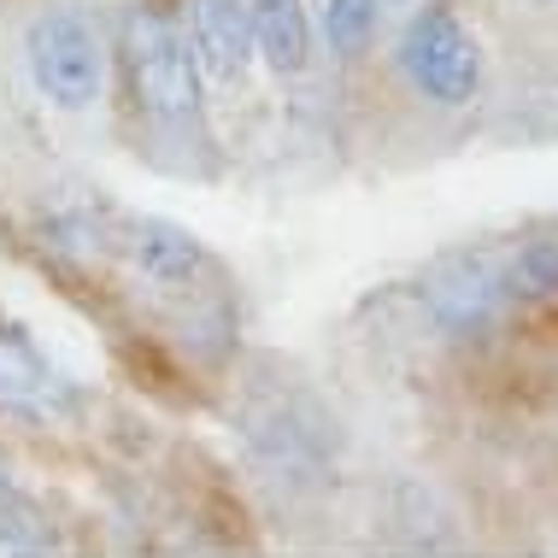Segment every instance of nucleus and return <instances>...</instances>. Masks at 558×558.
Masks as SVG:
<instances>
[{
    "label": "nucleus",
    "mask_w": 558,
    "mask_h": 558,
    "mask_svg": "<svg viewBox=\"0 0 558 558\" xmlns=\"http://www.w3.org/2000/svg\"><path fill=\"white\" fill-rule=\"evenodd\" d=\"M395 59H400L405 83H412L417 95H429L435 107H464L482 83V53H476L471 29L441 7H424L400 29Z\"/></svg>",
    "instance_id": "4"
},
{
    "label": "nucleus",
    "mask_w": 558,
    "mask_h": 558,
    "mask_svg": "<svg viewBox=\"0 0 558 558\" xmlns=\"http://www.w3.org/2000/svg\"><path fill=\"white\" fill-rule=\"evenodd\" d=\"M189 48L206 77L235 83L253 59V19L247 0H189Z\"/></svg>",
    "instance_id": "7"
},
{
    "label": "nucleus",
    "mask_w": 558,
    "mask_h": 558,
    "mask_svg": "<svg viewBox=\"0 0 558 558\" xmlns=\"http://www.w3.org/2000/svg\"><path fill=\"white\" fill-rule=\"evenodd\" d=\"M247 19H253V53H265V65L277 71V77L306 71L312 19H306L300 0H247Z\"/></svg>",
    "instance_id": "8"
},
{
    "label": "nucleus",
    "mask_w": 558,
    "mask_h": 558,
    "mask_svg": "<svg viewBox=\"0 0 558 558\" xmlns=\"http://www.w3.org/2000/svg\"><path fill=\"white\" fill-rule=\"evenodd\" d=\"M100 247L130 270L135 282H147V294H159L165 306H177L189 318L194 336H206L201 347L218 353L230 336V277L223 265L206 253V241L183 230L171 218H147V213H112L100 218Z\"/></svg>",
    "instance_id": "1"
},
{
    "label": "nucleus",
    "mask_w": 558,
    "mask_h": 558,
    "mask_svg": "<svg viewBox=\"0 0 558 558\" xmlns=\"http://www.w3.org/2000/svg\"><path fill=\"white\" fill-rule=\"evenodd\" d=\"M29 77L36 88L65 112H83L100 100V83H107V48H100L95 24L83 12H41L29 24Z\"/></svg>",
    "instance_id": "3"
},
{
    "label": "nucleus",
    "mask_w": 558,
    "mask_h": 558,
    "mask_svg": "<svg viewBox=\"0 0 558 558\" xmlns=\"http://www.w3.org/2000/svg\"><path fill=\"white\" fill-rule=\"evenodd\" d=\"M535 7H558V0H535Z\"/></svg>",
    "instance_id": "12"
},
{
    "label": "nucleus",
    "mask_w": 558,
    "mask_h": 558,
    "mask_svg": "<svg viewBox=\"0 0 558 558\" xmlns=\"http://www.w3.org/2000/svg\"><path fill=\"white\" fill-rule=\"evenodd\" d=\"M53 535H41V518L19 500H0V558H48Z\"/></svg>",
    "instance_id": "11"
},
{
    "label": "nucleus",
    "mask_w": 558,
    "mask_h": 558,
    "mask_svg": "<svg viewBox=\"0 0 558 558\" xmlns=\"http://www.w3.org/2000/svg\"><path fill=\"white\" fill-rule=\"evenodd\" d=\"M376 29V0H324V36L336 53H359Z\"/></svg>",
    "instance_id": "10"
},
{
    "label": "nucleus",
    "mask_w": 558,
    "mask_h": 558,
    "mask_svg": "<svg viewBox=\"0 0 558 558\" xmlns=\"http://www.w3.org/2000/svg\"><path fill=\"white\" fill-rule=\"evenodd\" d=\"M388 7H400V0H388Z\"/></svg>",
    "instance_id": "13"
},
{
    "label": "nucleus",
    "mask_w": 558,
    "mask_h": 558,
    "mask_svg": "<svg viewBox=\"0 0 558 558\" xmlns=\"http://www.w3.org/2000/svg\"><path fill=\"white\" fill-rule=\"evenodd\" d=\"M506 300H558V241H530L518 259L506 265Z\"/></svg>",
    "instance_id": "9"
},
{
    "label": "nucleus",
    "mask_w": 558,
    "mask_h": 558,
    "mask_svg": "<svg viewBox=\"0 0 558 558\" xmlns=\"http://www.w3.org/2000/svg\"><path fill=\"white\" fill-rule=\"evenodd\" d=\"M65 400H71V388H65V376L53 371V359L41 353L36 336H29L7 306H0V405L48 417Z\"/></svg>",
    "instance_id": "5"
},
{
    "label": "nucleus",
    "mask_w": 558,
    "mask_h": 558,
    "mask_svg": "<svg viewBox=\"0 0 558 558\" xmlns=\"http://www.w3.org/2000/svg\"><path fill=\"white\" fill-rule=\"evenodd\" d=\"M424 300H429V312H435L441 329H452V336H476V329H488L494 318H500L506 282L488 259H452L447 270L429 277Z\"/></svg>",
    "instance_id": "6"
},
{
    "label": "nucleus",
    "mask_w": 558,
    "mask_h": 558,
    "mask_svg": "<svg viewBox=\"0 0 558 558\" xmlns=\"http://www.w3.org/2000/svg\"><path fill=\"white\" fill-rule=\"evenodd\" d=\"M118 59L135 112L154 130L189 135L201 130V59L189 48V29L165 7H130L118 24Z\"/></svg>",
    "instance_id": "2"
}]
</instances>
